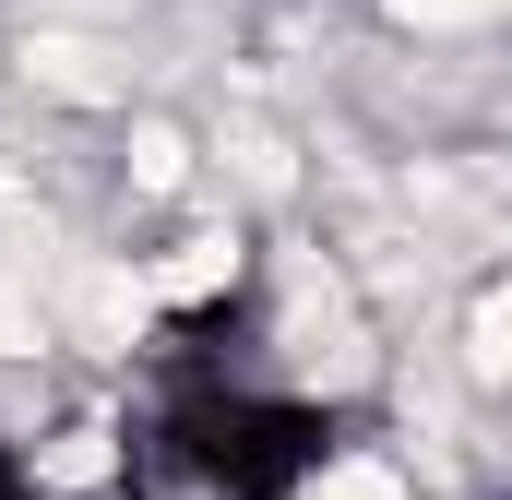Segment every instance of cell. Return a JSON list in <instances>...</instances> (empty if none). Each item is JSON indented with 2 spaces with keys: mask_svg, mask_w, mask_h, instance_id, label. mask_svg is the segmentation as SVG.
Segmentation results:
<instances>
[{
  "mask_svg": "<svg viewBox=\"0 0 512 500\" xmlns=\"http://www.w3.org/2000/svg\"><path fill=\"white\" fill-rule=\"evenodd\" d=\"M346 465V417L286 370L179 358L143 405L131 477L155 500H322Z\"/></svg>",
  "mask_w": 512,
  "mask_h": 500,
  "instance_id": "obj_1",
  "label": "cell"
},
{
  "mask_svg": "<svg viewBox=\"0 0 512 500\" xmlns=\"http://www.w3.org/2000/svg\"><path fill=\"white\" fill-rule=\"evenodd\" d=\"M0 500H60L48 453H36V441H12V429H0Z\"/></svg>",
  "mask_w": 512,
  "mask_h": 500,
  "instance_id": "obj_2",
  "label": "cell"
}]
</instances>
